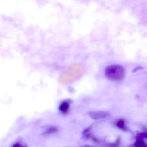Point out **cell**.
<instances>
[{
	"mask_svg": "<svg viewBox=\"0 0 147 147\" xmlns=\"http://www.w3.org/2000/svg\"><path fill=\"white\" fill-rule=\"evenodd\" d=\"M58 131V129L55 127H50L49 129H47L46 131H45L43 135L44 136H48V135H51L53 133H55Z\"/></svg>",
	"mask_w": 147,
	"mask_h": 147,
	"instance_id": "4",
	"label": "cell"
},
{
	"mask_svg": "<svg viewBox=\"0 0 147 147\" xmlns=\"http://www.w3.org/2000/svg\"><path fill=\"white\" fill-rule=\"evenodd\" d=\"M83 68L81 65L75 64L71 65L66 71L61 76L60 80L63 84L71 83L77 80L82 76Z\"/></svg>",
	"mask_w": 147,
	"mask_h": 147,
	"instance_id": "1",
	"label": "cell"
},
{
	"mask_svg": "<svg viewBox=\"0 0 147 147\" xmlns=\"http://www.w3.org/2000/svg\"><path fill=\"white\" fill-rule=\"evenodd\" d=\"M12 147H24V146H22L20 143L18 142L13 144Z\"/></svg>",
	"mask_w": 147,
	"mask_h": 147,
	"instance_id": "5",
	"label": "cell"
},
{
	"mask_svg": "<svg viewBox=\"0 0 147 147\" xmlns=\"http://www.w3.org/2000/svg\"><path fill=\"white\" fill-rule=\"evenodd\" d=\"M24 147H27V146L26 145H24Z\"/></svg>",
	"mask_w": 147,
	"mask_h": 147,
	"instance_id": "7",
	"label": "cell"
},
{
	"mask_svg": "<svg viewBox=\"0 0 147 147\" xmlns=\"http://www.w3.org/2000/svg\"><path fill=\"white\" fill-rule=\"evenodd\" d=\"M106 76L112 81H119L124 78L125 71L123 67L119 65L109 66L105 70Z\"/></svg>",
	"mask_w": 147,
	"mask_h": 147,
	"instance_id": "2",
	"label": "cell"
},
{
	"mask_svg": "<svg viewBox=\"0 0 147 147\" xmlns=\"http://www.w3.org/2000/svg\"><path fill=\"white\" fill-rule=\"evenodd\" d=\"M83 147H93L90 145H86V146H83Z\"/></svg>",
	"mask_w": 147,
	"mask_h": 147,
	"instance_id": "6",
	"label": "cell"
},
{
	"mask_svg": "<svg viewBox=\"0 0 147 147\" xmlns=\"http://www.w3.org/2000/svg\"><path fill=\"white\" fill-rule=\"evenodd\" d=\"M71 101L70 100H67L61 102L59 106V110L62 113L66 114L68 112Z\"/></svg>",
	"mask_w": 147,
	"mask_h": 147,
	"instance_id": "3",
	"label": "cell"
}]
</instances>
